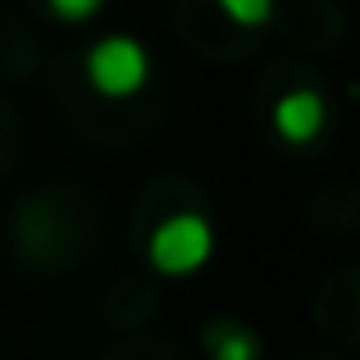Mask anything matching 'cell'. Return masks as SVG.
Here are the masks:
<instances>
[{"mask_svg":"<svg viewBox=\"0 0 360 360\" xmlns=\"http://www.w3.org/2000/svg\"><path fill=\"white\" fill-rule=\"evenodd\" d=\"M146 260L165 278H192L214 260V224L196 210H178L150 229Z\"/></svg>","mask_w":360,"mask_h":360,"instance_id":"cell-1","label":"cell"},{"mask_svg":"<svg viewBox=\"0 0 360 360\" xmlns=\"http://www.w3.org/2000/svg\"><path fill=\"white\" fill-rule=\"evenodd\" d=\"M82 78L96 96L105 101H128L150 82V51L128 32H110L87 46L82 55Z\"/></svg>","mask_w":360,"mask_h":360,"instance_id":"cell-2","label":"cell"},{"mask_svg":"<svg viewBox=\"0 0 360 360\" xmlns=\"http://www.w3.org/2000/svg\"><path fill=\"white\" fill-rule=\"evenodd\" d=\"M269 123L288 146H310L328 128V101L315 87H288L269 110Z\"/></svg>","mask_w":360,"mask_h":360,"instance_id":"cell-3","label":"cell"},{"mask_svg":"<svg viewBox=\"0 0 360 360\" xmlns=\"http://www.w3.org/2000/svg\"><path fill=\"white\" fill-rule=\"evenodd\" d=\"M205 352L210 360H260V338L242 324H214L205 333Z\"/></svg>","mask_w":360,"mask_h":360,"instance_id":"cell-4","label":"cell"},{"mask_svg":"<svg viewBox=\"0 0 360 360\" xmlns=\"http://www.w3.org/2000/svg\"><path fill=\"white\" fill-rule=\"evenodd\" d=\"M224 18H233L238 27H264L274 18V0H214Z\"/></svg>","mask_w":360,"mask_h":360,"instance_id":"cell-5","label":"cell"},{"mask_svg":"<svg viewBox=\"0 0 360 360\" xmlns=\"http://www.w3.org/2000/svg\"><path fill=\"white\" fill-rule=\"evenodd\" d=\"M46 9H51L60 23H91V18L105 9V0H46Z\"/></svg>","mask_w":360,"mask_h":360,"instance_id":"cell-6","label":"cell"}]
</instances>
